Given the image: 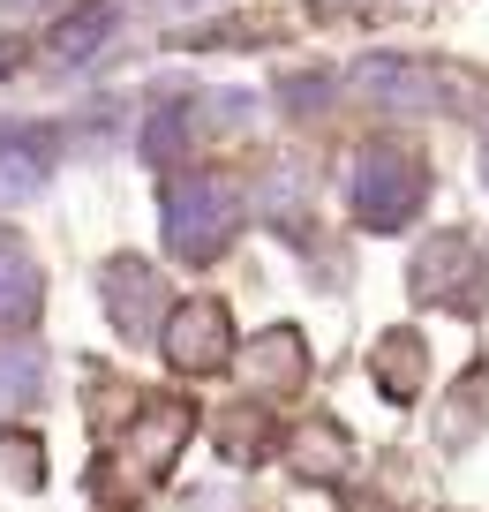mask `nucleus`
I'll list each match as a JSON object with an SVG mask.
<instances>
[{
    "label": "nucleus",
    "mask_w": 489,
    "mask_h": 512,
    "mask_svg": "<svg viewBox=\"0 0 489 512\" xmlns=\"http://www.w3.org/2000/svg\"><path fill=\"white\" fill-rule=\"evenodd\" d=\"M106 309H113V324H121L128 339H136V332H158V317H166V287H158L151 264L113 256V264H106Z\"/></svg>",
    "instance_id": "obj_5"
},
{
    "label": "nucleus",
    "mask_w": 489,
    "mask_h": 512,
    "mask_svg": "<svg viewBox=\"0 0 489 512\" xmlns=\"http://www.w3.org/2000/svg\"><path fill=\"white\" fill-rule=\"evenodd\" d=\"M0 467H8L16 482H38V437H16V430H8V437H0Z\"/></svg>",
    "instance_id": "obj_15"
},
{
    "label": "nucleus",
    "mask_w": 489,
    "mask_h": 512,
    "mask_svg": "<svg viewBox=\"0 0 489 512\" xmlns=\"http://www.w3.org/2000/svg\"><path fill=\"white\" fill-rule=\"evenodd\" d=\"M249 377L264 384V392H294V384H309V347H301V332H294V324H271V332L256 339Z\"/></svg>",
    "instance_id": "obj_8"
},
{
    "label": "nucleus",
    "mask_w": 489,
    "mask_h": 512,
    "mask_svg": "<svg viewBox=\"0 0 489 512\" xmlns=\"http://www.w3.org/2000/svg\"><path fill=\"white\" fill-rule=\"evenodd\" d=\"M482 174H489V151H482Z\"/></svg>",
    "instance_id": "obj_17"
},
{
    "label": "nucleus",
    "mask_w": 489,
    "mask_h": 512,
    "mask_svg": "<svg viewBox=\"0 0 489 512\" xmlns=\"http://www.w3.org/2000/svg\"><path fill=\"white\" fill-rule=\"evenodd\" d=\"M0 8H16V16H31V8H46V0H0Z\"/></svg>",
    "instance_id": "obj_16"
},
{
    "label": "nucleus",
    "mask_w": 489,
    "mask_h": 512,
    "mask_svg": "<svg viewBox=\"0 0 489 512\" xmlns=\"http://www.w3.org/2000/svg\"><path fill=\"white\" fill-rule=\"evenodd\" d=\"M234 226H241V196L219 174H181L166 189V249L181 264H211L234 241Z\"/></svg>",
    "instance_id": "obj_1"
},
{
    "label": "nucleus",
    "mask_w": 489,
    "mask_h": 512,
    "mask_svg": "<svg viewBox=\"0 0 489 512\" xmlns=\"http://www.w3.org/2000/svg\"><path fill=\"white\" fill-rule=\"evenodd\" d=\"M429 196V174L414 151L399 144H369L362 159H354V219L377 226V234H392V226L414 219V204Z\"/></svg>",
    "instance_id": "obj_2"
},
{
    "label": "nucleus",
    "mask_w": 489,
    "mask_h": 512,
    "mask_svg": "<svg viewBox=\"0 0 489 512\" xmlns=\"http://www.w3.org/2000/svg\"><path fill=\"white\" fill-rule=\"evenodd\" d=\"M158 339H166V362H174L181 377H211V369L234 354V332H226V309H219V302H181V309H166Z\"/></svg>",
    "instance_id": "obj_4"
},
{
    "label": "nucleus",
    "mask_w": 489,
    "mask_h": 512,
    "mask_svg": "<svg viewBox=\"0 0 489 512\" xmlns=\"http://www.w3.org/2000/svg\"><path fill=\"white\" fill-rule=\"evenodd\" d=\"M113 23H121V8H113V0H83L76 16L53 31V61H91V53L113 38Z\"/></svg>",
    "instance_id": "obj_11"
},
{
    "label": "nucleus",
    "mask_w": 489,
    "mask_h": 512,
    "mask_svg": "<svg viewBox=\"0 0 489 512\" xmlns=\"http://www.w3.org/2000/svg\"><path fill=\"white\" fill-rule=\"evenodd\" d=\"M53 174V128H0V204H23Z\"/></svg>",
    "instance_id": "obj_7"
},
{
    "label": "nucleus",
    "mask_w": 489,
    "mask_h": 512,
    "mask_svg": "<svg viewBox=\"0 0 489 512\" xmlns=\"http://www.w3.org/2000/svg\"><path fill=\"white\" fill-rule=\"evenodd\" d=\"M377 384L392 392V400H414V384H422V339L414 332H392L377 347Z\"/></svg>",
    "instance_id": "obj_12"
},
{
    "label": "nucleus",
    "mask_w": 489,
    "mask_h": 512,
    "mask_svg": "<svg viewBox=\"0 0 489 512\" xmlns=\"http://www.w3.org/2000/svg\"><path fill=\"white\" fill-rule=\"evenodd\" d=\"M354 76H362V91L377 98V106H399V113H429V106L444 98L437 68H422V61H399V53H377V61H362Z\"/></svg>",
    "instance_id": "obj_6"
},
{
    "label": "nucleus",
    "mask_w": 489,
    "mask_h": 512,
    "mask_svg": "<svg viewBox=\"0 0 489 512\" xmlns=\"http://www.w3.org/2000/svg\"><path fill=\"white\" fill-rule=\"evenodd\" d=\"M414 294L437 309H474L482 302V241L474 234H437L414 256Z\"/></svg>",
    "instance_id": "obj_3"
},
{
    "label": "nucleus",
    "mask_w": 489,
    "mask_h": 512,
    "mask_svg": "<svg viewBox=\"0 0 489 512\" xmlns=\"http://www.w3.org/2000/svg\"><path fill=\"white\" fill-rule=\"evenodd\" d=\"M181 128H189V113H181V106H158L151 128H143V151H151V159H174V151H181Z\"/></svg>",
    "instance_id": "obj_14"
},
{
    "label": "nucleus",
    "mask_w": 489,
    "mask_h": 512,
    "mask_svg": "<svg viewBox=\"0 0 489 512\" xmlns=\"http://www.w3.org/2000/svg\"><path fill=\"white\" fill-rule=\"evenodd\" d=\"M294 467H301V475H339V467H347V452H339L332 430H309V437H301V452H294Z\"/></svg>",
    "instance_id": "obj_13"
},
{
    "label": "nucleus",
    "mask_w": 489,
    "mask_h": 512,
    "mask_svg": "<svg viewBox=\"0 0 489 512\" xmlns=\"http://www.w3.org/2000/svg\"><path fill=\"white\" fill-rule=\"evenodd\" d=\"M31 317H38V264L16 234H0V332H16Z\"/></svg>",
    "instance_id": "obj_9"
},
{
    "label": "nucleus",
    "mask_w": 489,
    "mask_h": 512,
    "mask_svg": "<svg viewBox=\"0 0 489 512\" xmlns=\"http://www.w3.org/2000/svg\"><path fill=\"white\" fill-rule=\"evenodd\" d=\"M46 392V347L31 332H0V407H31Z\"/></svg>",
    "instance_id": "obj_10"
}]
</instances>
